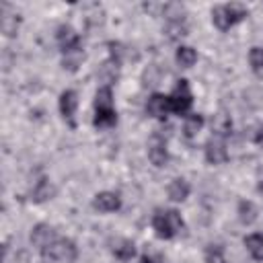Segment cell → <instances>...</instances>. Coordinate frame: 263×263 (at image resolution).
<instances>
[{
    "label": "cell",
    "mask_w": 263,
    "mask_h": 263,
    "mask_svg": "<svg viewBox=\"0 0 263 263\" xmlns=\"http://www.w3.org/2000/svg\"><path fill=\"white\" fill-rule=\"evenodd\" d=\"M92 123L97 127H111L117 123V113L113 107V92L111 86L105 84L95 95V119Z\"/></svg>",
    "instance_id": "1"
},
{
    "label": "cell",
    "mask_w": 263,
    "mask_h": 263,
    "mask_svg": "<svg viewBox=\"0 0 263 263\" xmlns=\"http://www.w3.org/2000/svg\"><path fill=\"white\" fill-rule=\"evenodd\" d=\"M152 228L158 238H175L183 228V218L177 210H156L152 216Z\"/></svg>",
    "instance_id": "2"
},
{
    "label": "cell",
    "mask_w": 263,
    "mask_h": 263,
    "mask_svg": "<svg viewBox=\"0 0 263 263\" xmlns=\"http://www.w3.org/2000/svg\"><path fill=\"white\" fill-rule=\"evenodd\" d=\"M247 14H249L247 6L238 4V2L220 4V6L212 8V21H214L216 29H220V31H228L230 27H234L236 23H240Z\"/></svg>",
    "instance_id": "3"
},
{
    "label": "cell",
    "mask_w": 263,
    "mask_h": 263,
    "mask_svg": "<svg viewBox=\"0 0 263 263\" xmlns=\"http://www.w3.org/2000/svg\"><path fill=\"white\" fill-rule=\"evenodd\" d=\"M43 255L45 261H53V263H74L78 257V249L70 238L58 236L49 247H45L43 251H39Z\"/></svg>",
    "instance_id": "4"
},
{
    "label": "cell",
    "mask_w": 263,
    "mask_h": 263,
    "mask_svg": "<svg viewBox=\"0 0 263 263\" xmlns=\"http://www.w3.org/2000/svg\"><path fill=\"white\" fill-rule=\"evenodd\" d=\"M168 103H171V111L177 115H187V111L193 105V95L189 88V82L185 78H181L177 82V86L173 88V92L168 95Z\"/></svg>",
    "instance_id": "5"
},
{
    "label": "cell",
    "mask_w": 263,
    "mask_h": 263,
    "mask_svg": "<svg viewBox=\"0 0 263 263\" xmlns=\"http://www.w3.org/2000/svg\"><path fill=\"white\" fill-rule=\"evenodd\" d=\"M148 158L154 166H164L168 160V150H166V140L162 134L154 132L148 140Z\"/></svg>",
    "instance_id": "6"
},
{
    "label": "cell",
    "mask_w": 263,
    "mask_h": 263,
    "mask_svg": "<svg viewBox=\"0 0 263 263\" xmlns=\"http://www.w3.org/2000/svg\"><path fill=\"white\" fill-rule=\"evenodd\" d=\"M205 160L210 164H222L228 160V148H226V138L212 134V138L205 142Z\"/></svg>",
    "instance_id": "7"
},
{
    "label": "cell",
    "mask_w": 263,
    "mask_h": 263,
    "mask_svg": "<svg viewBox=\"0 0 263 263\" xmlns=\"http://www.w3.org/2000/svg\"><path fill=\"white\" fill-rule=\"evenodd\" d=\"M58 45H60V49H62L64 55L82 49L80 47V37H78V33L70 25H62L58 29Z\"/></svg>",
    "instance_id": "8"
},
{
    "label": "cell",
    "mask_w": 263,
    "mask_h": 263,
    "mask_svg": "<svg viewBox=\"0 0 263 263\" xmlns=\"http://www.w3.org/2000/svg\"><path fill=\"white\" fill-rule=\"evenodd\" d=\"M76 109H78V95L74 90H64L60 95V113L68 121L70 127L76 125Z\"/></svg>",
    "instance_id": "9"
},
{
    "label": "cell",
    "mask_w": 263,
    "mask_h": 263,
    "mask_svg": "<svg viewBox=\"0 0 263 263\" xmlns=\"http://www.w3.org/2000/svg\"><path fill=\"white\" fill-rule=\"evenodd\" d=\"M92 208L103 212V214H109V212H117L121 208V197L113 191H101L95 195L92 199Z\"/></svg>",
    "instance_id": "10"
},
{
    "label": "cell",
    "mask_w": 263,
    "mask_h": 263,
    "mask_svg": "<svg viewBox=\"0 0 263 263\" xmlns=\"http://www.w3.org/2000/svg\"><path fill=\"white\" fill-rule=\"evenodd\" d=\"M146 111L148 115H152L154 119H164L168 113H171V103H168V97L160 95V92H154L148 103H146Z\"/></svg>",
    "instance_id": "11"
},
{
    "label": "cell",
    "mask_w": 263,
    "mask_h": 263,
    "mask_svg": "<svg viewBox=\"0 0 263 263\" xmlns=\"http://www.w3.org/2000/svg\"><path fill=\"white\" fill-rule=\"evenodd\" d=\"M55 238H58V232H55L51 226H47V224H37V226L31 230V242H33L39 251H43L45 247H49Z\"/></svg>",
    "instance_id": "12"
},
{
    "label": "cell",
    "mask_w": 263,
    "mask_h": 263,
    "mask_svg": "<svg viewBox=\"0 0 263 263\" xmlns=\"http://www.w3.org/2000/svg\"><path fill=\"white\" fill-rule=\"evenodd\" d=\"M111 251H113V255H115L119 261H129V259L136 255V247H134V242L127 240V238H119V240H115Z\"/></svg>",
    "instance_id": "13"
},
{
    "label": "cell",
    "mask_w": 263,
    "mask_h": 263,
    "mask_svg": "<svg viewBox=\"0 0 263 263\" xmlns=\"http://www.w3.org/2000/svg\"><path fill=\"white\" fill-rule=\"evenodd\" d=\"M189 195V183L185 179H173L168 185V197L173 201H185Z\"/></svg>",
    "instance_id": "14"
},
{
    "label": "cell",
    "mask_w": 263,
    "mask_h": 263,
    "mask_svg": "<svg viewBox=\"0 0 263 263\" xmlns=\"http://www.w3.org/2000/svg\"><path fill=\"white\" fill-rule=\"evenodd\" d=\"M245 247L247 251L253 255V259L257 261H263V234H249L245 236Z\"/></svg>",
    "instance_id": "15"
},
{
    "label": "cell",
    "mask_w": 263,
    "mask_h": 263,
    "mask_svg": "<svg viewBox=\"0 0 263 263\" xmlns=\"http://www.w3.org/2000/svg\"><path fill=\"white\" fill-rule=\"evenodd\" d=\"M230 129H232V121H230V117L226 115V113H218V115H214V119H212V132L216 134V136H222V138H226L228 134H230Z\"/></svg>",
    "instance_id": "16"
},
{
    "label": "cell",
    "mask_w": 263,
    "mask_h": 263,
    "mask_svg": "<svg viewBox=\"0 0 263 263\" xmlns=\"http://www.w3.org/2000/svg\"><path fill=\"white\" fill-rule=\"evenodd\" d=\"M175 60H177L179 66H183V68H191V66L197 62V51H195L193 47H189V45H181V47L177 49Z\"/></svg>",
    "instance_id": "17"
},
{
    "label": "cell",
    "mask_w": 263,
    "mask_h": 263,
    "mask_svg": "<svg viewBox=\"0 0 263 263\" xmlns=\"http://www.w3.org/2000/svg\"><path fill=\"white\" fill-rule=\"evenodd\" d=\"M31 195H33L31 199H35V201L49 199V197L53 195V187H51V183H49L47 179H39V181L35 183V187H33V193H31Z\"/></svg>",
    "instance_id": "18"
},
{
    "label": "cell",
    "mask_w": 263,
    "mask_h": 263,
    "mask_svg": "<svg viewBox=\"0 0 263 263\" xmlns=\"http://www.w3.org/2000/svg\"><path fill=\"white\" fill-rule=\"evenodd\" d=\"M238 218L242 224H253L257 220V208L253 201H240L238 203Z\"/></svg>",
    "instance_id": "19"
},
{
    "label": "cell",
    "mask_w": 263,
    "mask_h": 263,
    "mask_svg": "<svg viewBox=\"0 0 263 263\" xmlns=\"http://www.w3.org/2000/svg\"><path fill=\"white\" fill-rule=\"evenodd\" d=\"M201 125H203V117H201L199 113H193V115H187V117H185L183 132H185L187 138H193V136L201 129Z\"/></svg>",
    "instance_id": "20"
},
{
    "label": "cell",
    "mask_w": 263,
    "mask_h": 263,
    "mask_svg": "<svg viewBox=\"0 0 263 263\" xmlns=\"http://www.w3.org/2000/svg\"><path fill=\"white\" fill-rule=\"evenodd\" d=\"M249 64L257 76L263 78V47H251L249 51Z\"/></svg>",
    "instance_id": "21"
},
{
    "label": "cell",
    "mask_w": 263,
    "mask_h": 263,
    "mask_svg": "<svg viewBox=\"0 0 263 263\" xmlns=\"http://www.w3.org/2000/svg\"><path fill=\"white\" fill-rule=\"evenodd\" d=\"M205 263H226L224 251H222L220 245H210L205 249Z\"/></svg>",
    "instance_id": "22"
},
{
    "label": "cell",
    "mask_w": 263,
    "mask_h": 263,
    "mask_svg": "<svg viewBox=\"0 0 263 263\" xmlns=\"http://www.w3.org/2000/svg\"><path fill=\"white\" fill-rule=\"evenodd\" d=\"M18 25V16H2V31L6 35H14Z\"/></svg>",
    "instance_id": "23"
},
{
    "label": "cell",
    "mask_w": 263,
    "mask_h": 263,
    "mask_svg": "<svg viewBox=\"0 0 263 263\" xmlns=\"http://www.w3.org/2000/svg\"><path fill=\"white\" fill-rule=\"evenodd\" d=\"M255 142H257L259 146H263V127L257 132V136H255Z\"/></svg>",
    "instance_id": "24"
},
{
    "label": "cell",
    "mask_w": 263,
    "mask_h": 263,
    "mask_svg": "<svg viewBox=\"0 0 263 263\" xmlns=\"http://www.w3.org/2000/svg\"><path fill=\"white\" fill-rule=\"evenodd\" d=\"M140 263H156V261H154L152 257H148V255H144V257L140 259Z\"/></svg>",
    "instance_id": "25"
},
{
    "label": "cell",
    "mask_w": 263,
    "mask_h": 263,
    "mask_svg": "<svg viewBox=\"0 0 263 263\" xmlns=\"http://www.w3.org/2000/svg\"><path fill=\"white\" fill-rule=\"evenodd\" d=\"M259 191H263V183H261V185H259Z\"/></svg>",
    "instance_id": "26"
}]
</instances>
